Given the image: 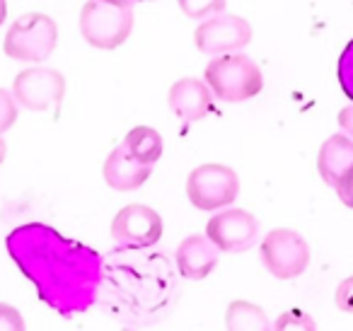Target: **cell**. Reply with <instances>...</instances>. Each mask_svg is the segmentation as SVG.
<instances>
[{
  "instance_id": "6da1fadb",
  "label": "cell",
  "mask_w": 353,
  "mask_h": 331,
  "mask_svg": "<svg viewBox=\"0 0 353 331\" xmlns=\"http://www.w3.org/2000/svg\"><path fill=\"white\" fill-rule=\"evenodd\" d=\"M6 247L37 295L61 317L83 314L97 302L102 257L92 247L68 239L44 223H25L6 239Z\"/></svg>"
},
{
  "instance_id": "7a4b0ae2",
  "label": "cell",
  "mask_w": 353,
  "mask_h": 331,
  "mask_svg": "<svg viewBox=\"0 0 353 331\" xmlns=\"http://www.w3.org/2000/svg\"><path fill=\"white\" fill-rule=\"evenodd\" d=\"M203 80L213 97L223 102H247L264 90L261 68L245 54H221L208 61Z\"/></svg>"
},
{
  "instance_id": "3957f363",
  "label": "cell",
  "mask_w": 353,
  "mask_h": 331,
  "mask_svg": "<svg viewBox=\"0 0 353 331\" xmlns=\"http://www.w3.org/2000/svg\"><path fill=\"white\" fill-rule=\"evenodd\" d=\"M59 44V27L44 12H27L17 17L3 39V51L15 61L41 63Z\"/></svg>"
},
{
  "instance_id": "277c9868",
  "label": "cell",
  "mask_w": 353,
  "mask_h": 331,
  "mask_svg": "<svg viewBox=\"0 0 353 331\" xmlns=\"http://www.w3.org/2000/svg\"><path fill=\"white\" fill-rule=\"evenodd\" d=\"M133 10L117 8L104 0H88L80 10V34L90 46L114 51L131 37Z\"/></svg>"
},
{
  "instance_id": "5b68a950",
  "label": "cell",
  "mask_w": 353,
  "mask_h": 331,
  "mask_svg": "<svg viewBox=\"0 0 353 331\" xmlns=\"http://www.w3.org/2000/svg\"><path fill=\"white\" fill-rule=\"evenodd\" d=\"M240 194V179L235 170L218 162H206L192 170L187 177V196L194 208L199 210H218L235 203Z\"/></svg>"
},
{
  "instance_id": "8992f818",
  "label": "cell",
  "mask_w": 353,
  "mask_h": 331,
  "mask_svg": "<svg viewBox=\"0 0 353 331\" xmlns=\"http://www.w3.org/2000/svg\"><path fill=\"white\" fill-rule=\"evenodd\" d=\"M12 97L27 112H56L65 97V78L54 68H27L12 80Z\"/></svg>"
},
{
  "instance_id": "52a82bcc",
  "label": "cell",
  "mask_w": 353,
  "mask_h": 331,
  "mask_svg": "<svg viewBox=\"0 0 353 331\" xmlns=\"http://www.w3.org/2000/svg\"><path fill=\"white\" fill-rule=\"evenodd\" d=\"M264 268L279 281L298 278L310 263V247L303 234L288 228H276L261 239Z\"/></svg>"
},
{
  "instance_id": "ba28073f",
  "label": "cell",
  "mask_w": 353,
  "mask_h": 331,
  "mask_svg": "<svg viewBox=\"0 0 353 331\" xmlns=\"http://www.w3.org/2000/svg\"><path fill=\"white\" fill-rule=\"evenodd\" d=\"M112 237L123 249L155 247L162 237V218L143 203H128L114 215Z\"/></svg>"
},
{
  "instance_id": "9c48e42d",
  "label": "cell",
  "mask_w": 353,
  "mask_h": 331,
  "mask_svg": "<svg viewBox=\"0 0 353 331\" xmlns=\"http://www.w3.org/2000/svg\"><path fill=\"white\" fill-rule=\"evenodd\" d=\"M252 41V27L245 17L240 15H228V12H218V15L208 17L199 30L194 32V44L201 54H232V51L245 49Z\"/></svg>"
},
{
  "instance_id": "30bf717a",
  "label": "cell",
  "mask_w": 353,
  "mask_h": 331,
  "mask_svg": "<svg viewBox=\"0 0 353 331\" xmlns=\"http://www.w3.org/2000/svg\"><path fill=\"white\" fill-rule=\"evenodd\" d=\"M259 234V223L245 208H228L213 215L206 223V237L216 244L221 252L237 254L254 244Z\"/></svg>"
},
{
  "instance_id": "8fae6325",
  "label": "cell",
  "mask_w": 353,
  "mask_h": 331,
  "mask_svg": "<svg viewBox=\"0 0 353 331\" xmlns=\"http://www.w3.org/2000/svg\"><path fill=\"white\" fill-rule=\"evenodd\" d=\"M170 109L182 119L184 126L201 121L203 117L213 112V92L203 80L199 78H182L176 80L167 94Z\"/></svg>"
},
{
  "instance_id": "7c38bea8",
  "label": "cell",
  "mask_w": 353,
  "mask_h": 331,
  "mask_svg": "<svg viewBox=\"0 0 353 331\" xmlns=\"http://www.w3.org/2000/svg\"><path fill=\"white\" fill-rule=\"evenodd\" d=\"M218 254H221V249L206 234H192V237H184L179 242L174 261L187 281H203L218 266Z\"/></svg>"
},
{
  "instance_id": "4fadbf2b",
  "label": "cell",
  "mask_w": 353,
  "mask_h": 331,
  "mask_svg": "<svg viewBox=\"0 0 353 331\" xmlns=\"http://www.w3.org/2000/svg\"><path fill=\"white\" fill-rule=\"evenodd\" d=\"M102 174H104L107 186H112L114 191H136L150 179L152 167L138 162L126 148L119 146L107 155Z\"/></svg>"
},
{
  "instance_id": "5bb4252c",
  "label": "cell",
  "mask_w": 353,
  "mask_h": 331,
  "mask_svg": "<svg viewBox=\"0 0 353 331\" xmlns=\"http://www.w3.org/2000/svg\"><path fill=\"white\" fill-rule=\"evenodd\" d=\"M353 167V138L346 133H334L322 143L317 152V170L324 184L336 189L339 181L346 177V172Z\"/></svg>"
},
{
  "instance_id": "9a60e30c",
  "label": "cell",
  "mask_w": 353,
  "mask_h": 331,
  "mask_svg": "<svg viewBox=\"0 0 353 331\" xmlns=\"http://www.w3.org/2000/svg\"><path fill=\"white\" fill-rule=\"evenodd\" d=\"M228 331H271L269 317L259 305L250 300H232L225 310Z\"/></svg>"
},
{
  "instance_id": "2e32d148",
  "label": "cell",
  "mask_w": 353,
  "mask_h": 331,
  "mask_svg": "<svg viewBox=\"0 0 353 331\" xmlns=\"http://www.w3.org/2000/svg\"><path fill=\"white\" fill-rule=\"evenodd\" d=\"M138 162L143 165H155L157 160L162 157V136L150 126H136L126 133L121 143Z\"/></svg>"
},
{
  "instance_id": "e0dca14e",
  "label": "cell",
  "mask_w": 353,
  "mask_h": 331,
  "mask_svg": "<svg viewBox=\"0 0 353 331\" xmlns=\"http://www.w3.org/2000/svg\"><path fill=\"white\" fill-rule=\"evenodd\" d=\"M271 331H317L314 319L303 310H285L283 314H279V319L274 321Z\"/></svg>"
},
{
  "instance_id": "ac0fdd59",
  "label": "cell",
  "mask_w": 353,
  "mask_h": 331,
  "mask_svg": "<svg viewBox=\"0 0 353 331\" xmlns=\"http://www.w3.org/2000/svg\"><path fill=\"white\" fill-rule=\"evenodd\" d=\"M176 3H179V10L192 20H201L225 10V0H176Z\"/></svg>"
},
{
  "instance_id": "d6986e66",
  "label": "cell",
  "mask_w": 353,
  "mask_h": 331,
  "mask_svg": "<svg viewBox=\"0 0 353 331\" xmlns=\"http://www.w3.org/2000/svg\"><path fill=\"white\" fill-rule=\"evenodd\" d=\"M336 78H339V85H341V92L353 102V39L348 41L346 49L339 56Z\"/></svg>"
},
{
  "instance_id": "ffe728a7",
  "label": "cell",
  "mask_w": 353,
  "mask_h": 331,
  "mask_svg": "<svg viewBox=\"0 0 353 331\" xmlns=\"http://www.w3.org/2000/svg\"><path fill=\"white\" fill-rule=\"evenodd\" d=\"M17 107H20V104L15 102L12 92H8V90L0 88V136H3V133L10 131V128L15 126V121H17Z\"/></svg>"
},
{
  "instance_id": "44dd1931",
  "label": "cell",
  "mask_w": 353,
  "mask_h": 331,
  "mask_svg": "<svg viewBox=\"0 0 353 331\" xmlns=\"http://www.w3.org/2000/svg\"><path fill=\"white\" fill-rule=\"evenodd\" d=\"M0 331H27L25 319L17 312V307L0 302Z\"/></svg>"
},
{
  "instance_id": "7402d4cb",
  "label": "cell",
  "mask_w": 353,
  "mask_h": 331,
  "mask_svg": "<svg viewBox=\"0 0 353 331\" xmlns=\"http://www.w3.org/2000/svg\"><path fill=\"white\" fill-rule=\"evenodd\" d=\"M334 302H336V307L341 312L353 314V276L343 278V281L339 283L336 292H334Z\"/></svg>"
},
{
  "instance_id": "603a6c76",
  "label": "cell",
  "mask_w": 353,
  "mask_h": 331,
  "mask_svg": "<svg viewBox=\"0 0 353 331\" xmlns=\"http://www.w3.org/2000/svg\"><path fill=\"white\" fill-rule=\"evenodd\" d=\"M336 196L341 199V203L346 205V208H353V167L346 172V177H343V179L339 181Z\"/></svg>"
},
{
  "instance_id": "cb8c5ba5",
  "label": "cell",
  "mask_w": 353,
  "mask_h": 331,
  "mask_svg": "<svg viewBox=\"0 0 353 331\" xmlns=\"http://www.w3.org/2000/svg\"><path fill=\"white\" fill-rule=\"evenodd\" d=\"M339 126H341V131L346 133V136L353 138V104L351 107H343L341 112H339Z\"/></svg>"
},
{
  "instance_id": "d4e9b609",
  "label": "cell",
  "mask_w": 353,
  "mask_h": 331,
  "mask_svg": "<svg viewBox=\"0 0 353 331\" xmlns=\"http://www.w3.org/2000/svg\"><path fill=\"white\" fill-rule=\"evenodd\" d=\"M104 3H112V6H117V8H128V10H133V6L141 3V0H104Z\"/></svg>"
},
{
  "instance_id": "484cf974",
  "label": "cell",
  "mask_w": 353,
  "mask_h": 331,
  "mask_svg": "<svg viewBox=\"0 0 353 331\" xmlns=\"http://www.w3.org/2000/svg\"><path fill=\"white\" fill-rule=\"evenodd\" d=\"M8 17V0H0V25L6 22Z\"/></svg>"
},
{
  "instance_id": "4316f807",
  "label": "cell",
  "mask_w": 353,
  "mask_h": 331,
  "mask_svg": "<svg viewBox=\"0 0 353 331\" xmlns=\"http://www.w3.org/2000/svg\"><path fill=\"white\" fill-rule=\"evenodd\" d=\"M6 155H8V143L3 141V136H0V165L6 162Z\"/></svg>"
}]
</instances>
